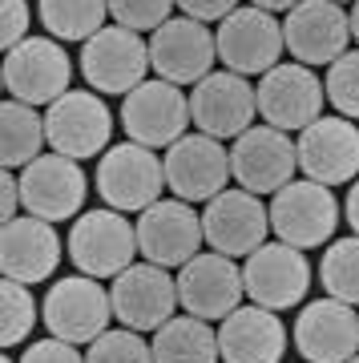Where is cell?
Masks as SVG:
<instances>
[{
	"label": "cell",
	"mask_w": 359,
	"mask_h": 363,
	"mask_svg": "<svg viewBox=\"0 0 359 363\" xmlns=\"http://www.w3.org/2000/svg\"><path fill=\"white\" fill-rule=\"evenodd\" d=\"M150 40L126 25H105L97 37L81 45V73L97 93L129 97L150 73Z\"/></svg>",
	"instance_id": "8992f818"
},
{
	"label": "cell",
	"mask_w": 359,
	"mask_h": 363,
	"mask_svg": "<svg viewBox=\"0 0 359 363\" xmlns=\"http://www.w3.org/2000/svg\"><path fill=\"white\" fill-rule=\"evenodd\" d=\"M166 186L182 202H210L226 190L231 174V150L210 133H186L166 150Z\"/></svg>",
	"instance_id": "e0dca14e"
},
{
	"label": "cell",
	"mask_w": 359,
	"mask_h": 363,
	"mask_svg": "<svg viewBox=\"0 0 359 363\" xmlns=\"http://www.w3.org/2000/svg\"><path fill=\"white\" fill-rule=\"evenodd\" d=\"M190 121V97L182 93V85L162 77L141 81L121 101V125H126L129 142L150 145V150H170L178 138H186Z\"/></svg>",
	"instance_id": "30bf717a"
},
{
	"label": "cell",
	"mask_w": 359,
	"mask_h": 363,
	"mask_svg": "<svg viewBox=\"0 0 359 363\" xmlns=\"http://www.w3.org/2000/svg\"><path fill=\"white\" fill-rule=\"evenodd\" d=\"M0 13H4V21H0V45L9 52L25 40L28 25H33V13H28V0H0Z\"/></svg>",
	"instance_id": "836d02e7"
},
{
	"label": "cell",
	"mask_w": 359,
	"mask_h": 363,
	"mask_svg": "<svg viewBox=\"0 0 359 363\" xmlns=\"http://www.w3.org/2000/svg\"><path fill=\"white\" fill-rule=\"evenodd\" d=\"M154 363H219V331L198 315H174L154 331Z\"/></svg>",
	"instance_id": "484cf974"
},
{
	"label": "cell",
	"mask_w": 359,
	"mask_h": 363,
	"mask_svg": "<svg viewBox=\"0 0 359 363\" xmlns=\"http://www.w3.org/2000/svg\"><path fill=\"white\" fill-rule=\"evenodd\" d=\"M219 61L231 73H267L282 61V49H287V40H282V21L267 9H255V4H238L226 21H219Z\"/></svg>",
	"instance_id": "ba28073f"
},
{
	"label": "cell",
	"mask_w": 359,
	"mask_h": 363,
	"mask_svg": "<svg viewBox=\"0 0 359 363\" xmlns=\"http://www.w3.org/2000/svg\"><path fill=\"white\" fill-rule=\"evenodd\" d=\"M299 169L311 182L339 186L359 178V125L351 117H319L295 138Z\"/></svg>",
	"instance_id": "7402d4cb"
},
{
	"label": "cell",
	"mask_w": 359,
	"mask_h": 363,
	"mask_svg": "<svg viewBox=\"0 0 359 363\" xmlns=\"http://www.w3.org/2000/svg\"><path fill=\"white\" fill-rule=\"evenodd\" d=\"M138 250L145 262L158 267H186L198 255V247L206 242L202 234V214L182 202V198H162L150 210L138 214Z\"/></svg>",
	"instance_id": "ac0fdd59"
},
{
	"label": "cell",
	"mask_w": 359,
	"mask_h": 363,
	"mask_svg": "<svg viewBox=\"0 0 359 363\" xmlns=\"http://www.w3.org/2000/svg\"><path fill=\"white\" fill-rule=\"evenodd\" d=\"M343 214H347V226L359 234V178L351 182V190H347V202H343Z\"/></svg>",
	"instance_id": "74e56055"
},
{
	"label": "cell",
	"mask_w": 359,
	"mask_h": 363,
	"mask_svg": "<svg viewBox=\"0 0 359 363\" xmlns=\"http://www.w3.org/2000/svg\"><path fill=\"white\" fill-rule=\"evenodd\" d=\"M202 234L206 247L231 255V259H246L255 255L270 234V210L258 202L250 190H222L219 198H210L202 210Z\"/></svg>",
	"instance_id": "44dd1931"
},
{
	"label": "cell",
	"mask_w": 359,
	"mask_h": 363,
	"mask_svg": "<svg viewBox=\"0 0 359 363\" xmlns=\"http://www.w3.org/2000/svg\"><path fill=\"white\" fill-rule=\"evenodd\" d=\"M45 130H49V145L57 154L85 162V157H97L109 150L114 113L105 109V101L93 89H69L45 109Z\"/></svg>",
	"instance_id": "7c38bea8"
},
{
	"label": "cell",
	"mask_w": 359,
	"mask_h": 363,
	"mask_svg": "<svg viewBox=\"0 0 359 363\" xmlns=\"http://www.w3.org/2000/svg\"><path fill=\"white\" fill-rule=\"evenodd\" d=\"M73 85V61L57 37H25L4 52V89L13 101L53 105Z\"/></svg>",
	"instance_id": "52a82bcc"
},
{
	"label": "cell",
	"mask_w": 359,
	"mask_h": 363,
	"mask_svg": "<svg viewBox=\"0 0 359 363\" xmlns=\"http://www.w3.org/2000/svg\"><path fill=\"white\" fill-rule=\"evenodd\" d=\"M21 363H85V355L77 351V343H65V339L49 335L33 343V347L21 355Z\"/></svg>",
	"instance_id": "e575fe53"
},
{
	"label": "cell",
	"mask_w": 359,
	"mask_h": 363,
	"mask_svg": "<svg viewBox=\"0 0 359 363\" xmlns=\"http://www.w3.org/2000/svg\"><path fill=\"white\" fill-rule=\"evenodd\" d=\"M267 210H270V230H275L279 242L311 250V247L331 242L343 206L331 194V186L303 178V182H287L279 194L270 198Z\"/></svg>",
	"instance_id": "3957f363"
},
{
	"label": "cell",
	"mask_w": 359,
	"mask_h": 363,
	"mask_svg": "<svg viewBox=\"0 0 359 363\" xmlns=\"http://www.w3.org/2000/svg\"><path fill=\"white\" fill-rule=\"evenodd\" d=\"M65 247H69L73 267L81 274H89V279H117L141 255L138 226L121 210H89V214H77L73 230L65 238Z\"/></svg>",
	"instance_id": "7a4b0ae2"
},
{
	"label": "cell",
	"mask_w": 359,
	"mask_h": 363,
	"mask_svg": "<svg viewBox=\"0 0 359 363\" xmlns=\"http://www.w3.org/2000/svg\"><path fill=\"white\" fill-rule=\"evenodd\" d=\"M347 363H359V355H355V359H347Z\"/></svg>",
	"instance_id": "7bdbcfd3"
},
{
	"label": "cell",
	"mask_w": 359,
	"mask_h": 363,
	"mask_svg": "<svg viewBox=\"0 0 359 363\" xmlns=\"http://www.w3.org/2000/svg\"><path fill=\"white\" fill-rule=\"evenodd\" d=\"M45 142H49L45 113L9 97L4 109H0V157H4V169H25L28 162H37Z\"/></svg>",
	"instance_id": "4316f807"
},
{
	"label": "cell",
	"mask_w": 359,
	"mask_h": 363,
	"mask_svg": "<svg viewBox=\"0 0 359 363\" xmlns=\"http://www.w3.org/2000/svg\"><path fill=\"white\" fill-rule=\"evenodd\" d=\"M40 25L57 40H85L97 37L109 16V0H37Z\"/></svg>",
	"instance_id": "83f0119b"
},
{
	"label": "cell",
	"mask_w": 359,
	"mask_h": 363,
	"mask_svg": "<svg viewBox=\"0 0 359 363\" xmlns=\"http://www.w3.org/2000/svg\"><path fill=\"white\" fill-rule=\"evenodd\" d=\"M299 154L295 142L275 125H250L231 145V174L250 194H279L287 182H295Z\"/></svg>",
	"instance_id": "2e32d148"
},
{
	"label": "cell",
	"mask_w": 359,
	"mask_h": 363,
	"mask_svg": "<svg viewBox=\"0 0 359 363\" xmlns=\"http://www.w3.org/2000/svg\"><path fill=\"white\" fill-rule=\"evenodd\" d=\"M291 339L307 363H347L359 355V315L331 295L315 298L299 311Z\"/></svg>",
	"instance_id": "603a6c76"
},
{
	"label": "cell",
	"mask_w": 359,
	"mask_h": 363,
	"mask_svg": "<svg viewBox=\"0 0 359 363\" xmlns=\"http://www.w3.org/2000/svg\"><path fill=\"white\" fill-rule=\"evenodd\" d=\"M85 363H154V347L141 339V331L109 327L105 335H97L89 343Z\"/></svg>",
	"instance_id": "4dcf8cb0"
},
{
	"label": "cell",
	"mask_w": 359,
	"mask_h": 363,
	"mask_svg": "<svg viewBox=\"0 0 359 363\" xmlns=\"http://www.w3.org/2000/svg\"><path fill=\"white\" fill-rule=\"evenodd\" d=\"M323 89H327V101L339 109V117H359V49H347L335 65H327V77H323Z\"/></svg>",
	"instance_id": "1f68e13d"
},
{
	"label": "cell",
	"mask_w": 359,
	"mask_h": 363,
	"mask_svg": "<svg viewBox=\"0 0 359 363\" xmlns=\"http://www.w3.org/2000/svg\"><path fill=\"white\" fill-rule=\"evenodd\" d=\"M347 16H351V40L359 45V0L351 4V13H347Z\"/></svg>",
	"instance_id": "ab89813d"
},
{
	"label": "cell",
	"mask_w": 359,
	"mask_h": 363,
	"mask_svg": "<svg viewBox=\"0 0 359 363\" xmlns=\"http://www.w3.org/2000/svg\"><path fill=\"white\" fill-rule=\"evenodd\" d=\"M21 210H25V198H21V178H16L13 169H4V178H0V218L13 222V218H21Z\"/></svg>",
	"instance_id": "8d00e7d4"
},
{
	"label": "cell",
	"mask_w": 359,
	"mask_h": 363,
	"mask_svg": "<svg viewBox=\"0 0 359 363\" xmlns=\"http://www.w3.org/2000/svg\"><path fill=\"white\" fill-rule=\"evenodd\" d=\"M33 327H37V298H33L28 283L4 279L0 283V343L16 347L28 339Z\"/></svg>",
	"instance_id": "f546056e"
},
{
	"label": "cell",
	"mask_w": 359,
	"mask_h": 363,
	"mask_svg": "<svg viewBox=\"0 0 359 363\" xmlns=\"http://www.w3.org/2000/svg\"><path fill=\"white\" fill-rule=\"evenodd\" d=\"M319 283L323 291L339 303L359 307V234L335 238L319 259Z\"/></svg>",
	"instance_id": "f1b7e54d"
},
{
	"label": "cell",
	"mask_w": 359,
	"mask_h": 363,
	"mask_svg": "<svg viewBox=\"0 0 359 363\" xmlns=\"http://www.w3.org/2000/svg\"><path fill=\"white\" fill-rule=\"evenodd\" d=\"M255 9H267V13H291L299 0H250Z\"/></svg>",
	"instance_id": "f35d334b"
},
{
	"label": "cell",
	"mask_w": 359,
	"mask_h": 363,
	"mask_svg": "<svg viewBox=\"0 0 359 363\" xmlns=\"http://www.w3.org/2000/svg\"><path fill=\"white\" fill-rule=\"evenodd\" d=\"M182 16H194V21H226V16L238 9V0H178Z\"/></svg>",
	"instance_id": "d590c367"
},
{
	"label": "cell",
	"mask_w": 359,
	"mask_h": 363,
	"mask_svg": "<svg viewBox=\"0 0 359 363\" xmlns=\"http://www.w3.org/2000/svg\"><path fill=\"white\" fill-rule=\"evenodd\" d=\"M114 298V319L129 331H158L178 311V274H170L158 262H133L114 279L109 286Z\"/></svg>",
	"instance_id": "9c48e42d"
},
{
	"label": "cell",
	"mask_w": 359,
	"mask_h": 363,
	"mask_svg": "<svg viewBox=\"0 0 359 363\" xmlns=\"http://www.w3.org/2000/svg\"><path fill=\"white\" fill-rule=\"evenodd\" d=\"M335 4H347V0H335ZM351 4H355V0H351Z\"/></svg>",
	"instance_id": "b9f144b4"
},
{
	"label": "cell",
	"mask_w": 359,
	"mask_h": 363,
	"mask_svg": "<svg viewBox=\"0 0 359 363\" xmlns=\"http://www.w3.org/2000/svg\"><path fill=\"white\" fill-rule=\"evenodd\" d=\"M303 363H307V359H303Z\"/></svg>",
	"instance_id": "ee69618b"
},
{
	"label": "cell",
	"mask_w": 359,
	"mask_h": 363,
	"mask_svg": "<svg viewBox=\"0 0 359 363\" xmlns=\"http://www.w3.org/2000/svg\"><path fill=\"white\" fill-rule=\"evenodd\" d=\"M40 319L49 327V335L65 339V343H93L97 335L109 331L114 298L89 274H69L49 286V295L40 303Z\"/></svg>",
	"instance_id": "277c9868"
},
{
	"label": "cell",
	"mask_w": 359,
	"mask_h": 363,
	"mask_svg": "<svg viewBox=\"0 0 359 363\" xmlns=\"http://www.w3.org/2000/svg\"><path fill=\"white\" fill-rule=\"evenodd\" d=\"M89 194V178L81 169L77 157L65 154H40L21 169V198H25V214H37L45 222H69L77 218Z\"/></svg>",
	"instance_id": "8fae6325"
},
{
	"label": "cell",
	"mask_w": 359,
	"mask_h": 363,
	"mask_svg": "<svg viewBox=\"0 0 359 363\" xmlns=\"http://www.w3.org/2000/svg\"><path fill=\"white\" fill-rule=\"evenodd\" d=\"M214 61H219V40L194 16H170L150 37V65L162 81L198 85L214 73Z\"/></svg>",
	"instance_id": "d6986e66"
},
{
	"label": "cell",
	"mask_w": 359,
	"mask_h": 363,
	"mask_svg": "<svg viewBox=\"0 0 359 363\" xmlns=\"http://www.w3.org/2000/svg\"><path fill=\"white\" fill-rule=\"evenodd\" d=\"M93 186H97V194L105 198L109 210L141 214V210H150L154 202H162V190H170L166 162L150 145H138V142L109 145L101 154V162H97Z\"/></svg>",
	"instance_id": "6da1fadb"
},
{
	"label": "cell",
	"mask_w": 359,
	"mask_h": 363,
	"mask_svg": "<svg viewBox=\"0 0 359 363\" xmlns=\"http://www.w3.org/2000/svg\"><path fill=\"white\" fill-rule=\"evenodd\" d=\"M243 267H234L231 255H194L178 267V303L186 315H198L206 323H222L231 311L243 307Z\"/></svg>",
	"instance_id": "9a60e30c"
},
{
	"label": "cell",
	"mask_w": 359,
	"mask_h": 363,
	"mask_svg": "<svg viewBox=\"0 0 359 363\" xmlns=\"http://www.w3.org/2000/svg\"><path fill=\"white\" fill-rule=\"evenodd\" d=\"M287 327H282L279 311L267 307H238L219 323V351L226 363H282L287 351Z\"/></svg>",
	"instance_id": "d4e9b609"
},
{
	"label": "cell",
	"mask_w": 359,
	"mask_h": 363,
	"mask_svg": "<svg viewBox=\"0 0 359 363\" xmlns=\"http://www.w3.org/2000/svg\"><path fill=\"white\" fill-rule=\"evenodd\" d=\"M178 0H109V16L133 33H158Z\"/></svg>",
	"instance_id": "d6a6232c"
},
{
	"label": "cell",
	"mask_w": 359,
	"mask_h": 363,
	"mask_svg": "<svg viewBox=\"0 0 359 363\" xmlns=\"http://www.w3.org/2000/svg\"><path fill=\"white\" fill-rule=\"evenodd\" d=\"M190 117L198 133H210V138H238L255 125L258 117V97H255V85L243 77V73H210L202 77L198 85L190 89Z\"/></svg>",
	"instance_id": "ffe728a7"
},
{
	"label": "cell",
	"mask_w": 359,
	"mask_h": 363,
	"mask_svg": "<svg viewBox=\"0 0 359 363\" xmlns=\"http://www.w3.org/2000/svg\"><path fill=\"white\" fill-rule=\"evenodd\" d=\"M282 40H287V52L299 65H335L347 52V40H351V16L335 0H299L282 16Z\"/></svg>",
	"instance_id": "5bb4252c"
},
{
	"label": "cell",
	"mask_w": 359,
	"mask_h": 363,
	"mask_svg": "<svg viewBox=\"0 0 359 363\" xmlns=\"http://www.w3.org/2000/svg\"><path fill=\"white\" fill-rule=\"evenodd\" d=\"M65 242L57 226L37 214H21V218L4 222V234H0V271L4 279H16V283H45L57 274V262L65 255Z\"/></svg>",
	"instance_id": "cb8c5ba5"
},
{
	"label": "cell",
	"mask_w": 359,
	"mask_h": 363,
	"mask_svg": "<svg viewBox=\"0 0 359 363\" xmlns=\"http://www.w3.org/2000/svg\"><path fill=\"white\" fill-rule=\"evenodd\" d=\"M4 363H21V359H13V355H4Z\"/></svg>",
	"instance_id": "60d3db41"
},
{
	"label": "cell",
	"mask_w": 359,
	"mask_h": 363,
	"mask_svg": "<svg viewBox=\"0 0 359 363\" xmlns=\"http://www.w3.org/2000/svg\"><path fill=\"white\" fill-rule=\"evenodd\" d=\"M243 286L250 303L267 311H291L311 291V262L299 247L287 242H263L243 262Z\"/></svg>",
	"instance_id": "4fadbf2b"
},
{
	"label": "cell",
	"mask_w": 359,
	"mask_h": 363,
	"mask_svg": "<svg viewBox=\"0 0 359 363\" xmlns=\"http://www.w3.org/2000/svg\"><path fill=\"white\" fill-rule=\"evenodd\" d=\"M255 97H258V117L267 125H275L282 133H299L323 117L327 89L315 77V69L299 65V61H279L275 69H267L258 77Z\"/></svg>",
	"instance_id": "5b68a950"
}]
</instances>
